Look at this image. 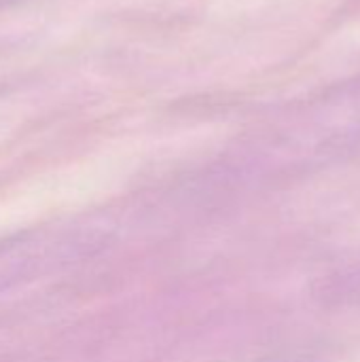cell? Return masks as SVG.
<instances>
[{
  "mask_svg": "<svg viewBox=\"0 0 360 362\" xmlns=\"http://www.w3.org/2000/svg\"><path fill=\"white\" fill-rule=\"evenodd\" d=\"M8 2H15V0H0V6H4V4H8Z\"/></svg>",
  "mask_w": 360,
  "mask_h": 362,
  "instance_id": "obj_1",
  "label": "cell"
}]
</instances>
